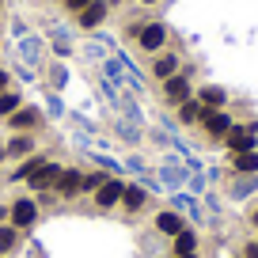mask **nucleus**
<instances>
[{"label": "nucleus", "mask_w": 258, "mask_h": 258, "mask_svg": "<svg viewBox=\"0 0 258 258\" xmlns=\"http://www.w3.org/2000/svg\"><path fill=\"white\" fill-rule=\"evenodd\" d=\"M224 141H228V148H232V152H254V145H258V125H232Z\"/></svg>", "instance_id": "nucleus-1"}, {"label": "nucleus", "mask_w": 258, "mask_h": 258, "mask_svg": "<svg viewBox=\"0 0 258 258\" xmlns=\"http://www.w3.org/2000/svg\"><path fill=\"white\" fill-rule=\"evenodd\" d=\"M121 194H125V182H121V178H106V182L95 190V205L99 209H110V205L121 202Z\"/></svg>", "instance_id": "nucleus-2"}, {"label": "nucleus", "mask_w": 258, "mask_h": 258, "mask_svg": "<svg viewBox=\"0 0 258 258\" xmlns=\"http://www.w3.org/2000/svg\"><path fill=\"white\" fill-rule=\"evenodd\" d=\"M34 220H38V205H34L31 198H19V202L12 205V224L16 228H31Z\"/></svg>", "instance_id": "nucleus-3"}, {"label": "nucleus", "mask_w": 258, "mask_h": 258, "mask_svg": "<svg viewBox=\"0 0 258 258\" xmlns=\"http://www.w3.org/2000/svg\"><path fill=\"white\" fill-rule=\"evenodd\" d=\"M202 125L209 129V137H228V129H232L235 121L228 118L224 110H205V114H202Z\"/></svg>", "instance_id": "nucleus-4"}, {"label": "nucleus", "mask_w": 258, "mask_h": 258, "mask_svg": "<svg viewBox=\"0 0 258 258\" xmlns=\"http://www.w3.org/2000/svg\"><path fill=\"white\" fill-rule=\"evenodd\" d=\"M57 178H61V167H57V163H42L27 182H31L34 190H49V186H57Z\"/></svg>", "instance_id": "nucleus-5"}, {"label": "nucleus", "mask_w": 258, "mask_h": 258, "mask_svg": "<svg viewBox=\"0 0 258 258\" xmlns=\"http://www.w3.org/2000/svg\"><path fill=\"white\" fill-rule=\"evenodd\" d=\"M163 95H167V103H178V106H182L186 103V99H190V84H186V76H171V80H167V88H163Z\"/></svg>", "instance_id": "nucleus-6"}, {"label": "nucleus", "mask_w": 258, "mask_h": 258, "mask_svg": "<svg viewBox=\"0 0 258 258\" xmlns=\"http://www.w3.org/2000/svg\"><path fill=\"white\" fill-rule=\"evenodd\" d=\"M163 38H167V31H163L160 23H148V27H141V31H137V42H141L145 49H160Z\"/></svg>", "instance_id": "nucleus-7"}, {"label": "nucleus", "mask_w": 258, "mask_h": 258, "mask_svg": "<svg viewBox=\"0 0 258 258\" xmlns=\"http://www.w3.org/2000/svg\"><path fill=\"white\" fill-rule=\"evenodd\" d=\"M235 175H258V148L254 152H232Z\"/></svg>", "instance_id": "nucleus-8"}, {"label": "nucleus", "mask_w": 258, "mask_h": 258, "mask_svg": "<svg viewBox=\"0 0 258 258\" xmlns=\"http://www.w3.org/2000/svg\"><path fill=\"white\" fill-rule=\"evenodd\" d=\"M84 190V175L80 171H61V178H57V194H64V198H73V194Z\"/></svg>", "instance_id": "nucleus-9"}, {"label": "nucleus", "mask_w": 258, "mask_h": 258, "mask_svg": "<svg viewBox=\"0 0 258 258\" xmlns=\"http://www.w3.org/2000/svg\"><path fill=\"white\" fill-rule=\"evenodd\" d=\"M156 228H160L163 235H178L186 224H182V217H178L175 209H167V213H160V217H156Z\"/></svg>", "instance_id": "nucleus-10"}, {"label": "nucleus", "mask_w": 258, "mask_h": 258, "mask_svg": "<svg viewBox=\"0 0 258 258\" xmlns=\"http://www.w3.org/2000/svg\"><path fill=\"white\" fill-rule=\"evenodd\" d=\"M103 16H106V4H103V0H91L88 8L80 12V23L84 27H95V23H103Z\"/></svg>", "instance_id": "nucleus-11"}, {"label": "nucleus", "mask_w": 258, "mask_h": 258, "mask_svg": "<svg viewBox=\"0 0 258 258\" xmlns=\"http://www.w3.org/2000/svg\"><path fill=\"white\" fill-rule=\"evenodd\" d=\"M224 91H220V88H202V95H198V103H202L205 106V110H220V106H224Z\"/></svg>", "instance_id": "nucleus-12"}, {"label": "nucleus", "mask_w": 258, "mask_h": 258, "mask_svg": "<svg viewBox=\"0 0 258 258\" xmlns=\"http://www.w3.org/2000/svg\"><path fill=\"white\" fill-rule=\"evenodd\" d=\"M198 250V235L190 232V228H182V232L175 235V254H194Z\"/></svg>", "instance_id": "nucleus-13"}, {"label": "nucleus", "mask_w": 258, "mask_h": 258, "mask_svg": "<svg viewBox=\"0 0 258 258\" xmlns=\"http://www.w3.org/2000/svg\"><path fill=\"white\" fill-rule=\"evenodd\" d=\"M258 190V175H239L232 182V198H247V194Z\"/></svg>", "instance_id": "nucleus-14"}, {"label": "nucleus", "mask_w": 258, "mask_h": 258, "mask_svg": "<svg viewBox=\"0 0 258 258\" xmlns=\"http://www.w3.org/2000/svg\"><path fill=\"white\" fill-rule=\"evenodd\" d=\"M121 205H125L129 213H137L141 205H145V190H141V186H125V194H121Z\"/></svg>", "instance_id": "nucleus-15"}, {"label": "nucleus", "mask_w": 258, "mask_h": 258, "mask_svg": "<svg viewBox=\"0 0 258 258\" xmlns=\"http://www.w3.org/2000/svg\"><path fill=\"white\" fill-rule=\"evenodd\" d=\"M34 121H38V110H16V114H12V125H16L19 133H23V129H31Z\"/></svg>", "instance_id": "nucleus-16"}, {"label": "nucleus", "mask_w": 258, "mask_h": 258, "mask_svg": "<svg viewBox=\"0 0 258 258\" xmlns=\"http://www.w3.org/2000/svg\"><path fill=\"white\" fill-rule=\"evenodd\" d=\"M4 152H8V156H27V152H34V141H31V137H23V133H19V137L12 141L8 148H4Z\"/></svg>", "instance_id": "nucleus-17"}, {"label": "nucleus", "mask_w": 258, "mask_h": 258, "mask_svg": "<svg viewBox=\"0 0 258 258\" xmlns=\"http://www.w3.org/2000/svg\"><path fill=\"white\" fill-rule=\"evenodd\" d=\"M175 73H178V61H175V57H160V61H156V76H160V80H171Z\"/></svg>", "instance_id": "nucleus-18"}, {"label": "nucleus", "mask_w": 258, "mask_h": 258, "mask_svg": "<svg viewBox=\"0 0 258 258\" xmlns=\"http://www.w3.org/2000/svg\"><path fill=\"white\" fill-rule=\"evenodd\" d=\"M42 163H46V160H42V156H31V160H27V163H19V167H16V175H12V178H31L34 171L42 167Z\"/></svg>", "instance_id": "nucleus-19"}, {"label": "nucleus", "mask_w": 258, "mask_h": 258, "mask_svg": "<svg viewBox=\"0 0 258 258\" xmlns=\"http://www.w3.org/2000/svg\"><path fill=\"white\" fill-rule=\"evenodd\" d=\"M202 114H205L202 103H190V99L182 103V121H202Z\"/></svg>", "instance_id": "nucleus-20"}, {"label": "nucleus", "mask_w": 258, "mask_h": 258, "mask_svg": "<svg viewBox=\"0 0 258 258\" xmlns=\"http://www.w3.org/2000/svg\"><path fill=\"white\" fill-rule=\"evenodd\" d=\"M16 247V228H0V254H8Z\"/></svg>", "instance_id": "nucleus-21"}, {"label": "nucleus", "mask_w": 258, "mask_h": 258, "mask_svg": "<svg viewBox=\"0 0 258 258\" xmlns=\"http://www.w3.org/2000/svg\"><path fill=\"white\" fill-rule=\"evenodd\" d=\"M19 106V95H12V91H4V95H0V114H12Z\"/></svg>", "instance_id": "nucleus-22"}, {"label": "nucleus", "mask_w": 258, "mask_h": 258, "mask_svg": "<svg viewBox=\"0 0 258 258\" xmlns=\"http://www.w3.org/2000/svg\"><path fill=\"white\" fill-rule=\"evenodd\" d=\"M103 182H106V175H103V171H91V175L84 178V190H99Z\"/></svg>", "instance_id": "nucleus-23"}, {"label": "nucleus", "mask_w": 258, "mask_h": 258, "mask_svg": "<svg viewBox=\"0 0 258 258\" xmlns=\"http://www.w3.org/2000/svg\"><path fill=\"white\" fill-rule=\"evenodd\" d=\"M243 258H258V243H247V247H243Z\"/></svg>", "instance_id": "nucleus-24"}, {"label": "nucleus", "mask_w": 258, "mask_h": 258, "mask_svg": "<svg viewBox=\"0 0 258 258\" xmlns=\"http://www.w3.org/2000/svg\"><path fill=\"white\" fill-rule=\"evenodd\" d=\"M64 4H69V8H76V12H84L91 4V0H64Z\"/></svg>", "instance_id": "nucleus-25"}, {"label": "nucleus", "mask_w": 258, "mask_h": 258, "mask_svg": "<svg viewBox=\"0 0 258 258\" xmlns=\"http://www.w3.org/2000/svg\"><path fill=\"white\" fill-rule=\"evenodd\" d=\"M250 224H254V228H258V209H254V213H250Z\"/></svg>", "instance_id": "nucleus-26"}, {"label": "nucleus", "mask_w": 258, "mask_h": 258, "mask_svg": "<svg viewBox=\"0 0 258 258\" xmlns=\"http://www.w3.org/2000/svg\"><path fill=\"white\" fill-rule=\"evenodd\" d=\"M4 84H8V76H4V73H0V88H4Z\"/></svg>", "instance_id": "nucleus-27"}, {"label": "nucleus", "mask_w": 258, "mask_h": 258, "mask_svg": "<svg viewBox=\"0 0 258 258\" xmlns=\"http://www.w3.org/2000/svg\"><path fill=\"white\" fill-rule=\"evenodd\" d=\"M178 258H198V254H178Z\"/></svg>", "instance_id": "nucleus-28"}, {"label": "nucleus", "mask_w": 258, "mask_h": 258, "mask_svg": "<svg viewBox=\"0 0 258 258\" xmlns=\"http://www.w3.org/2000/svg\"><path fill=\"white\" fill-rule=\"evenodd\" d=\"M4 156H8V152H4V148H0V160H4Z\"/></svg>", "instance_id": "nucleus-29"}, {"label": "nucleus", "mask_w": 258, "mask_h": 258, "mask_svg": "<svg viewBox=\"0 0 258 258\" xmlns=\"http://www.w3.org/2000/svg\"><path fill=\"white\" fill-rule=\"evenodd\" d=\"M4 217H8V213H4V209H0V220H4Z\"/></svg>", "instance_id": "nucleus-30"}, {"label": "nucleus", "mask_w": 258, "mask_h": 258, "mask_svg": "<svg viewBox=\"0 0 258 258\" xmlns=\"http://www.w3.org/2000/svg\"><path fill=\"white\" fill-rule=\"evenodd\" d=\"M145 4H152V0H145Z\"/></svg>", "instance_id": "nucleus-31"}, {"label": "nucleus", "mask_w": 258, "mask_h": 258, "mask_svg": "<svg viewBox=\"0 0 258 258\" xmlns=\"http://www.w3.org/2000/svg\"><path fill=\"white\" fill-rule=\"evenodd\" d=\"M254 243H258V239H254Z\"/></svg>", "instance_id": "nucleus-32"}]
</instances>
